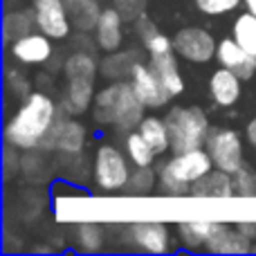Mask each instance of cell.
I'll use <instances>...</instances> for the list:
<instances>
[{"instance_id":"cell-26","label":"cell","mask_w":256,"mask_h":256,"mask_svg":"<svg viewBox=\"0 0 256 256\" xmlns=\"http://www.w3.org/2000/svg\"><path fill=\"white\" fill-rule=\"evenodd\" d=\"M34 27H36L34 9H32V12H22V9L20 12H9L7 16H4V38L12 43V40L34 32Z\"/></svg>"},{"instance_id":"cell-29","label":"cell","mask_w":256,"mask_h":256,"mask_svg":"<svg viewBox=\"0 0 256 256\" xmlns=\"http://www.w3.org/2000/svg\"><path fill=\"white\" fill-rule=\"evenodd\" d=\"M232 178H234L236 196H243V198H252V196H256V171L252 166L243 164Z\"/></svg>"},{"instance_id":"cell-33","label":"cell","mask_w":256,"mask_h":256,"mask_svg":"<svg viewBox=\"0 0 256 256\" xmlns=\"http://www.w3.org/2000/svg\"><path fill=\"white\" fill-rule=\"evenodd\" d=\"M236 227H238L248 238H252V243H256V220H238Z\"/></svg>"},{"instance_id":"cell-12","label":"cell","mask_w":256,"mask_h":256,"mask_svg":"<svg viewBox=\"0 0 256 256\" xmlns=\"http://www.w3.org/2000/svg\"><path fill=\"white\" fill-rule=\"evenodd\" d=\"M252 245V238H248L236 225L232 227L230 220H216L202 250L212 254H250Z\"/></svg>"},{"instance_id":"cell-4","label":"cell","mask_w":256,"mask_h":256,"mask_svg":"<svg viewBox=\"0 0 256 256\" xmlns=\"http://www.w3.org/2000/svg\"><path fill=\"white\" fill-rule=\"evenodd\" d=\"M97 61L88 52H74L63 63L66 90H63L61 110L70 117L84 115L94 104V79H97Z\"/></svg>"},{"instance_id":"cell-8","label":"cell","mask_w":256,"mask_h":256,"mask_svg":"<svg viewBox=\"0 0 256 256\" xmlns=\"http://www.w3.org/2000/svg\"><path fill=\"white\" fill-rule=\"evenodd\" d=\"M218 43L214 34L204 27H182L173 36V52L189 63H209L216 56Z\"/></svg>"},{"instance_id":"cell-28","label":"cell","mask_w":256,"mask_h":256,"mask_svg":"<svg viewBox=\"0 0 256 256\" xmlns=\"http://www.w3.org/2000/svg\"><path fill=\"white\" fill-rule=\"evenodd\" d=\"M104 240L106 236L97 222H84L76 230V243H79L81 252H99L104 248Z\"/></svg>"},{"instance_id":"cell-21","label":"cell","mask_w":256,"mask_h":256,"mask_svg":"<svg viewBox=\"0 0 256 256\" xmlns=\"http://www.w3.org/2000/svg\"><path fill=\"white\" fill-rule=\"evenodd\" d=\"M70 22L74 30L90 32L97 27V20L102 16V7L97 0H66Z\"/></svg>"},{"instance_id":"cell-36","label":"cell","mask_w":256,"mask_h":256,"mask_svg":"<svg viewBox=\"0 0 256 256\" xmlns=\"http://www.w3.org/2000/svg\"><path fill=\"white\" fill-rule=\"evenodd\" d=\"M252 252H254V254H256V243H254V245H252Z\"/></svg>"},{"instance_id":"cell-32","label":"cell","mask_w":256,"mask_h":256,"mask_svg":"<svg viewBox=\"0 0 256 256\" xmlns=\"http://www.w3.org/2000/svg\"><path fill=\"white\" fill-rule=\"evenodd\" d=\"M112 4L120 9L122 16H124L126 20H135L137 16H142V14H144L146 0H112Z\"/></svg>"},{"instance_id":"cell-11","label":"cell","mask_w":256,"mask_h":256,"mask_svg":"<svg viewBox=\"0 0 256 256\" xmlns=\"http://www.w3.org/2000/svg\"><path fill=\"white\" fill-rule=\"evenodd\" d=\"M54 38H50L43 32H30V34L20 36V38L12 40L9 45V54L16 63L22 66H45L54 54Z\"/></svg>"},{"instance_id":"cell-31","label":"cell","mask_w":256,"mask_h":256,"mask_svg":"<svg viewBox=\"0 0 256 256\" xmlns=\"http://www.w3.org/2000/svg\"><path fill=\"white\" fill-rule=\"evenodd\" d=\"M196 9L207 16H222V14L234 12L240 4V0H194Z\"/></svg>"},{"instance_id":"cell-22","label":"cell","mask_w":256,"mask_h":256,"mask_svg":"<svg viewBox=\"0 0 256 256\" xmlns=\"http://www.w3.org/2000/svg\"><path fill=\"white\" fill-rule=\"evenodd\" d=\"M137 130H140L142 137H144V140L148 142L150 146H153V150L158 155L171 150V135H168L166 120H162V117H155V115H148V117H144V120L140 122Z\"/></svg>"},{"instance_id":"cell-19","label":"cell","mask_w":256,"mask_h":256,"mask_svg":"<svg viewBox=\"0 0 256 256\" xmlns=\"http://www.w3.org/2000/svg\"><path fill=\"white\" fill-rule=\"evenodd\" d=\"M148 66L173 97H178V94L184 92V79H182V72H180V66H178V54L176 52L153 54V56L148 58Z\"/></svg>"},{"instance_id":"cell-7","label":"cell","mask_w":256,"mask_h":256,"mask_svg":"<svg viewBox=\"0 0 256 256\" xmlns=\"http://www.w3.org/2000/svg\"><path fill=\"white\" fill-rule=\"evenodd\" d=\"M204 148L212 155L214 166L220 168V171L232 173V176L245 164L243 162V137L236 130H232V128L212 126L207 142H204Z\"/></svg>"},{"instance_id":"cell-16","label":"cell","mask_w":256,"mask_h":256,"mask_svg":"<svg viewBox=\"0 0 256 256\" xmlns=\"http://www.w3.org/2000/svg\"><path fill=\"white\" fill-rule=\"evenodd\" d=\"M124 20L122 12L112 4V7H104L102 16L94 27V40H97L99 50L104 52H117L124 43Z\"/></svg>"},{"instance_id":"cell-6","label":"cell","mask_w":256,"mask_h":256,"mask_svg":"<svg viewBox=\"0 0 256 256\" xmlns=\"http://www.w3.org/2000/svg\"><path fill=\"white\" fill-rule=\"evenodd\" d=\"M130 173V160H128L126 150L117 148L110 142H104V144L97 146L92 162V176L99 189L110 191V194L126 189Z\"/></svg>"},{"instance_id":"cell-27","label":"cell","mask_w":256,"mask_h":256,"mask_svg":"<svg viewBox=\"0 0 256 256\" xmlns=\"http://www.w3.org/2000/svg\"><path fill=\"white\" fill-rule=\"evenodd\" d=\"M155 186H158V168L135 166V171L130 173V180L126 184V191L135 196H148Z\"/></svg>"},{"instance_id":"cell-2","label":"cell","mask_w":256,"mask_h":256,"mask_svg":"<svg viewBox=\"0 0 256 256\" xmlns=\"http://www.w3.org/2000/svg\"><path fill=\"white\" fill-rule=\"evenodd\" d=\"M94 120L104 126H115L117 130H135L144 120V104L137 97L128 79L112 81L94 97Z\"/></svg>"},{"instance_id":"cell-24","label":"cell","mask_w":256,"mask_h":256,"mask_svg":"<svg viewBox=\"0 0 256 256\" xmlns=\"http://www.w3.org/2000/svg\"><path fill=\"white\" fill-rule=\"evenodd\" d=\"M124 150H126V155H128V160H130L132 166H153L155 158H158V153L153 150V146L142 137V132L137 130V128L126 132Z\"/></svg>"},{"instance_id":"cell-35","label":"cell","mask_w":256,"mask_h":256,"mask_svg":"<svg viewBox=\"0 0 256 256\" xmlns=\"http://www.w3.org/2000/svg\"><path fill=\"white\" fill-rule=\"evenodd\" d=\"M243 4L250 9L252 14H256V0H243Z\"/></svg>"},{"instance_id":"cell-15","label":"cell","mask_w":256,"mask_h":256,"mask_svg":"<svg viewBox=\"0 0 256 256\" xmlns=\"http://www.w3.org/2000/svg\"><path fill=\"white\" fill-rule=\"evenodd\" d=\"M216 61L222 68L236 72L243 81L256 76V56L250 54L248 50H243L238 43L234 40V36L230 38L218 40V50H216Z\"/></svg>"},{"instance_id":"cell-5","label":"cell","mask_w":256,"mask_h":256,"mask_svg":"<svg viewBox=\"0 0 256 256\" xmlns=\"http://www.w3.org/2000/svg\"><path fill=\"white\" fill-rule=\"evenodd\" d=\"M164 120H166L168 135H171L173 153L202 148L212 130L207 112L198 106H173L164 115Z\"/></svg>"},{"instance_id":"cell-14","label":"cell","mask_w":256,"mask_h":256,"mask_svg":"<svg viewBox=\"0 0 256 256\" xmlns=\"http://www.w3.org/2000/svg\"><path fill=\"white\" fill-rule=\"evenodd\" d=\"M70 115L61 110L58 120L54 122L52 130H50L48 140H45L43 146L48 148H58L63 153H70L76 155L81 148H84V142H86V128L79 124L76 120H68Z\"/></svg>"},{"instance_id":"cell-25","label":"cell","mask_w":256,"mask_h":256,"mask_svg":"<svg viewBox=\"0 0 256 256\" xmlns=\"http://www.w3.org/2000/svg\"><path fill=\"white\" fill-rule=\"evenodd\" d=\"M232 36L240 48L256 56V14H252L250 9L238 14L232 25Z\"/></svg>"},{"instance_id":"cell-23","label":"cell","mask_w":256,"mask_h":256,"mask_svg":"<svg viewBox=\"0 0 256 256\" xmlns=\"http://www.w3.org/2000/svg\"><path fill=\"white\" fill-rule=\"evenodd\" d=\"M140 61L137 58V52L128 50V52H108V56L104 58V63L99 66L102 74L110 81H122V79H128L132 72V66Z\"/></svg>"},{"instance_id":"cell-3","label":"cell","mask_w":256,"mask_h":256,"mask_svg":"<svg viewBox=\"0 0 256 256\" xmlns=\"http://www.w3.org/2000/svg\"><path fill=\"white\" fill-rule=\"evenodd\" d=\"M212 168L214 160L204 146L184 150V153H173L171 160L158 166V189L171 198L189 196L191 184L198 182L202 176H207Z\"/></svg>"},{"instance_id":"cell-30","label":"cell","mask_w":256,"mask_h":256,"mask_svg":"<svg viewBox=\"0 0 256 256\" xmlns=\"http://www.w3.org/2000/svg\"><path fill=\"white\" fill-rule=\"evenodd\" d=\"M142 48L148 52V56H153V54H166V52H173V38H168L166 34H162L160 30L150 32L148 36H144V38L140 40Z\"/></svg>"},{"instance_id":"cell-20","label":"cell","mask_w":256,"mask_h":256,"mask_svg":"<svg viewBox=\"0 0 256 256\" xmlns=\"http://www.w3.org/2000/svg\"><path fill=\"white\" fill-rule=\"evenodd\" d=\"M216 218H189V220H178V234L180 243L189 250H202L207 236L212 234Z\"/></svg>"},{"instance_id":"cell-17","label":"cell","mask_w":256,"mask_h":256,"mask_svg":"<svg viewBox=\"0 0 256 256\" xmlns=\"http://www.w3.org/2000/svg\"><path fill=\"white\" fill-rule=\"evenodd\" d=\"M189 196L198 200H232L236 196L234 178H232V173L214 166L207 176H202L198 182L191 184Z\"/></svg>"},{"instance_id":"cell-10","label":"cell","mask_w":256,"mask_h":256,"mask_svg":"<svg viewBox=\"0 0 256 256\" xmlns=\"http://www.w3.org/2000/svg\"><path fill=\"white\" fill-rule=\"evenodd\" d=\"M128 81L132 84L137 97L142 99V104H144L146 108H162L173 99V94L162 86V81L155 76V72L150 70L148 63L137 61L135 66H132V72H130V76H128Z\"/></svg>"},{"instance_id":"cell-34","label":"cell","mask_w":256,"mask_h":256,"mask_svg":"<svg viewBox=\"0 0 256 256\" xmlns=\"http://www.w3.org/2000/svg\"><path fill=\"white\" fill-rule=\"evenodd\" d=\"M245 137H248V142L256 148V117L248 124V128H245Z\"/></svg>"},{"instance_id":"cell-9","label":"cell","mask_w":256,"mask_h":256,"mask_svg":"<svg viewBox=\"0 0 256 256\" xmlns=\"http://www.w3.org/2000/svg\"><path fill=\"white\" fill-rule=\"evenodd\" d=\"M32 9L36 16V30H40L54 40L70 36L72 22L66 0H34Z\"/></svg>"},{"instance_id":"cell-13","label":"cell","mask_w":256,"mask_h":256,"mask_svg":"<svg viewBox=\"0 0 256 256\" xmlns=\"http://www.w3.org/2000/svg\"><path fill=\"white\" fill-rule=\"evenodd\" d=\"M128 240L132 248L140 252H150V254H162L173 248V236L164 222H135L128 227Z\"/></svg>"},{"instance_id":"cell-18","label":"cell","mask_w":256,"mask_h":256,"mask_svg":"<svg viewBox=\"0 0 256 256\" xmlns=\"http://www.w3.org/2000/svg\"><path fill=\"white\" fill-rule=\"evenodd\" d=\"M243 94V79L236 72L227 70V68H218L212 72L209 76V97L216 106L220 108H230Z\"/></svg>"},{"instance_id":"cell-1","label":"cell","mask_w":256,"mask_h":256,"mask_svg":"<svg viewBox=\"0 0 256 256\" xmlns=\"http://www.w3.org/2000/svg\"><path fill=\"white\" fill-rule=\"evenodd\" d=\"M58 115H61V108L50 94L38 92V90L25 94L18 110L9 117L7 126H4V140L7 144L20 150L40 148Z\"/></svg>"}]
</instances>
